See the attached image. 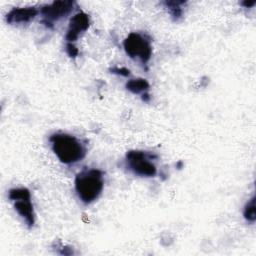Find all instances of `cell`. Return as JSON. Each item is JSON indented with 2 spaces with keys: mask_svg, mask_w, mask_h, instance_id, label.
I'll return each mask as SVG.
<instances>
[{
  "mask_svg": "<svg viewBox=\"0 0 256 256\" xmlns=\"http://www.w3.org/2000/svg\"><path fill=\"white\" fill-rule=\"evenodd\" d=\"M125 53L132 59H137L143 65H147L153 53L151 39L141 32H131L123 41Z\"/></svg>",
  "mask_w": 256,
  "mask_h": 256,
  "instance_id": "obj_4",
  "label": "cell"
},
{
  "mask_svg": "<svg viewBox=\"0 0 256 256\" xmlns=\"http://www.w3.org/2000/svg\"><path fill=\"white\" fill-rule=\"evenodd\" d=\"M65 50H66V53L68 54V56L71 57V58H75L79 54L78 48L74 44H72V43H66Z\"/></svg>",
  "mask_w": 256,
  "mask_h": 256,
  "instance_id": "obj_12",
  "label": "cell"
},
{
  "mask_svg": "<svg viewBox=\"0 0 256 256\" xmlns=\"http://www.w3.org/2000/svg\"><path fill=\"white\" fill-rule=\"evenodd\" d=\"M240 4L245 8H251L256 4V1L255 0H253V1H243Z\"/></svg>",
  "mask_w": 256,
  "mask_h": 256,
  "instance_id": "obj_14",
  "label": "cell"
},
{
  "mask_svg": "<svg viewBox=\"0 0 256 256\" xmlns=\"http://www.w3.org/2000/svg\"><path fill=\"white\" fill-rule=\"evenodd\" d=\"M157 156L143 150H129L125 154L124 164L126 169L138 177L151 178L157 174L154 160Z\"/></svg>",
  "mask_w": 256,
  "mask_h": 256,
  "instance_id": "obj_3",
  "label": "cell"
},
{
  "mask_svg": "<svg viewBox=\"0 0 256 256\" xmlns=\"http://www.w3.org/2000/svg\"><path fill=\"white\" fill-rule=\"evenodd\" d=\"M104 172L97 168H84L74 180V188L79 200L89 205L96 201L104 189Z\"/></svg>",
  "mask_w": 256,
  "mask_h": 256,
  "instance_id": "obj_2",
  "label": "cell"
},
{
  "mask_svg": "<svg viewBox=\"0 0 256 256\" xmlns=\"http://www.w3.org/2000/svg\"><path fill=\"white\" fill-rule=\"evenodd\" d=\"M110 71L113 74L120 75L123 77H128L130 75V70L125 67H113V68H110Z\"/></svg>",
  "mask_w": 256,
  "mask_h": 256,
  "instance_id": "obj_13",
  "label": "cell"
},
{
  "mask_svg": "<svg viewBox=\"0 0 256 256\" xmlns=\"http://www.w3.org/2000/svg\"><path fill=\"white\" fill-rule=\"evenodd\" d=\"M75 2L70 0L53 1L40 8V14L42 16L41 23L48 28H53L54 23L65 18L74 9Z\"/></svg>",
  "mask_w": 256,
  "mask_h": 256,
  "instance_id": "obj_6",
  "label": "cell"
},
{
  "mask_svg": "<svg viewBox=\"0 0 256 256\" xmlns=\"http://www.w3.org/2000/svg\"><path fill=\"white\" fill-rule=\"evenodd\" d=\"M51 149L58 160L65 165H73L83 160L87 154L85 144L76 136L56 132L49 136Z\"/></svg>",
  "mask_w": 256,
  "mask_h": 256,
  "instance_id": "obj_1",
  "label": "cell"
},
{
  "mask_svg": "<svg viewBox=\"0 0 256 256\" xmlns=\"http://www.w3.org/2000/svg\"><path fill=\"white\" fill-rule=\"evenodd\" d=\"M162 4L167 9L170 17L174 22H178L183 18L184 14V5L186 4L185 1H164Z\"/></svg>",
  "mask_w": 256,
  "mask_h": 256,
  "instance_id": "obj_9",
  "label": "cell"
},
{
  "mask_svg": "<svg viewBox=\"0 0 256 256\" xmlns=\"http://www.w3.org/2000/svg\"><path fill=\"white\" fill-rule=\"evenodd\" d=\"M90 26V17L83 11H78L69 20L68 28L65 35L67 43L74 44L81 34L88 30Z\"/></svg>",
  "mask_w": 256,
  "mask_h": 256,
  "instance_id": "obj_7",
  "label": "cell"
},
{
  "mask_svg": "<svg viewBox=\"0 0 256 256\" xmlns=\"http://www.w3.org/2000/svg\"><path fill=\"white\" fill-rule=\"evenodd\" d=\"M40 13V9L35 6L29 7H15L12 8L5 16V20L10 25L27 24L34 20Z\"/></svg>",
  "mask_w": 256,
  "mask_h": 256,
  "instance_id": "obj_8",
  "label": "cell"
},
{
  "mask_svg": "<svg viewBox=\"0 0 256 256\" xmlns=\"http://www.w3.org/2000/svg\"><path fill=\"white\" fill-rule=\"evenodd\" d=\"M125 87L129 92L133 94L143 95L144 93H148L150 85L148 81L144 78H134L128 80Z\"/></svg>",
  "mask_w": 256,
  "mask_h": 256,
  "instance_id": "obj_10",
  "label": "cell"
},
{
  "mask_svg": "<svg viewBox=\"0 0 256 256\" xmlns=\"http://www.w3.org/2000/svg\"><path fill=\"white\" fill-rule=\"evenodd\" d=\"M255 201H256V197L253 194L251 196V198L245 203L244 208H243V217L244 219L248 222L253 224L256 220V205H255Z\"/></svg>",
  "mask_w": 256,
  "mask_h": 256,
  "instance_id": "obj_11",
  "label": "cell"
},
{
  "mask_svg": "<svg viewBox=\"0 0 256 256\" xmlns=\"http://www.w3.org/2000/svg\"><path fill=\"white\" fill-rule=\"evenodd\" d=\"M8 199L12 202L15 211L23 219L27 228H33L36 215L29 189L26 187L11 188L8 191Z\"/></svg>",
  "mask_w": 256,
  "mask_h": 256,
  "instance_id": "obj_5",
  "label": "cell"
}]
</instances>
